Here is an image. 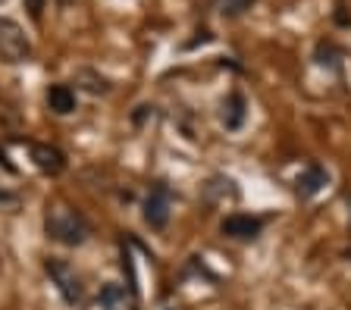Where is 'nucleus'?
I'll use <instances>...</instances> for the list:
<instances>
[{
  "mask_svg": "<svg viewBox=\"0 0 351 310\" xmlns=\"http://www.w3.org/2000/svg\"><path fill=\"white\" fill-rule=\"evenodd\" d=\"M25 3V10L32 13V19H41V10L47 7V0H22Z\"/></svg>",
  "mask_w": 351,
  "mask_h": 310,
  "instance_id": "obj_12",
  "label": "nucleus"
},
{
  "mask_svg": "<svg viewBox=\"0 0 351 310\" xmlns=\"http://www.w3.org/2000/svg\"><path fill=\"white\" fill-rule=\"evenodd\" d=\"M32 57V41L19 23L0 16V63H25Z\"/></svg>",
  "mask_w": 351,
  "mask_h": 310,
  "instance_id": "obj_3",
  "label": "nucleus"
},
{
  "mask_svg": "<svg viewBox=\"0 0 351 310\" xmlns=\"http://www.w3.org/2000/svg\"><path fill=\"white\" fill-rule=\"evenodd\" d=\"M75 103H79V97H75V91L69 88V85H51V88H47V107H51L57 116L75 113Z\"/></svg>",
  "mask_w": 351,
  "mask_h": 310,
  "instance_id": "obj_9",
  "label": "nucleus"
},
{
  "mask_svg": "<svg viewBox=\"0 0 351 310\" xmlns=\"http://www.w3.org/2000/svg\"><path fill=\"white\" fill-rule=\"evenodd\" d=\"M326 182H329V172L323 170V166H317V163H311L298 176V182H295V194H298V198H314V194L323 192Z\"/></svg>",
  "mask_w": 351,
  "mask_h": 310,
  "instance_id": "obj_8",
  "label": "nucleus"
},
{
  "mask_svg": "<svg viewBox=\"0 0 351 310\" xmlns=\"http://www.w3.org/2000/svg\"><path fill=\"white\" fill-rule=\"evenodd\" d=\"M132 292H125L123 285H117V282H107V285L101 288V295H97V304H101L104 310H129L132 307Z\"/></svg>",
  "mask_w": 351,
  "mask_h": 310,
  "instance_id": "obj_10",
  "label": "nucleus"
},
{
  "mask_svg": "<svg viewBox=\"0 0 351 310\" xmlns=\"http://www.w3.org/2000/svg\"><path fill=\"white\" fill-rule=\"evenodd\" d=\"M32 160L47 176H60L66 170V154L60 148H53V144H32Z\"/></svg>",
  "mask_w": 351,
  "mask_h": 310,
  "instance_id": "obj_6",
  "label": "nucleus"
},
{
  "mask_svg": "<svg viewBox=\"0 0 351 310\" xmlns=\"http://www.w3.org/2000/svg\"><path fill=\"white\" fill-rule=\"evenodd\" d=\"M169 214H173V192H169L167 182H154L151 192L145 198V222L151 229H167Z\"/></svg>",
  "mask_w": 351,
  "mask_h": 310,
  "instance_id": "obj_4",
  "label": "nucleus"
},
{
  "mask_svg": "<svg viewBox=\"0 0 351 310\" xmlns=\"http://www.w3.org/2000/svg\"><path fill=\"white\" fill-rule=\"evenodd\" d=\"M44 232H47V238L66 244V248H79V244L88 242L91 226H88V220L75 210V207L60 204L57 201V204H51L47 214H44Z\"/></svg>",
  "mask_w": 351,
  "mask_h": 310,
  "instance_id": "obj_1",
  "label": "nucleus"
},
{
  "mask_svg": "<svg viewBox=\"0 0 351 310\" xmlns=\"http://www.w3.org/2000/svg\"><path fill=\"white\" fill-rule=\"evenodd\" d=\"M251 3H254V0H213V10H217L223 19H235V16L248 13Z\"/></svg>",
  "mask_w": 351,
  "mask_h": 310,
  "instance_id": "obj_11",
  "label": "nucleus"
},
{
  "mask_svg": "<svg viewBox=\"0 0 351 310\" xmlns=\"http://www.w3.org/2000/svg\"><path fill=\"white\" fill-rule=\"evenodd\" d=\"M57 3H69V0H57Z\"/></svg>",
  "mask_w": 351,
  "mask_h": 310,
  "instance_id": "obj_13",
  "label": "nucleus"
},
{
  "mask_svg": "<svg viewBox=\"0 0 351 310\" xmlns=\"http://www.w3.org/2000/svg\"><path fill=\"white\" fill-rule=\"evenodd\" d=\"M163 310H176V307H163Z\"/></svg>",
  "mask_w": 351,
  "mask_h": 310,
  "instance_id": "obj_14",
  "label": "nucleus"
},
{
  "mask_svg": "<svg viewBox=\"0 0 351 310\" xmlns=\"http://www.w3.org/2000/svg\"><path fill=\"white\" fill-rule=\"evenodd\" d=\"M44 273L51 276V282L57 285V292L63 295V301L69 307H79L85 301V285H82L79 273H75V266L63 257H47L44 260Z\"/></svg>",
  "mask_w": 351,
  "mask_h": 310,
  "instance_id": "obj_2",
  "label": "nucleus"
},
{
  "mask_svg": "<svg viewBox=\"0 0 351 310\" xmlns=\"http://www.w3.org/2000/svg\"><path fill=\"white\" fill-rule=\"evenodd\" d=\"M245 116H248V103H245V97H241L239 91L226 94V101H223V110H219L223 126H226L229 132H239V129L245 126Z\"/></svg>",
  "mask_w": 351,
  "mask_h": 310,
  "instance_id": "obj_7",
  "label": "nucleus"
},
{
  "mask_svg": "<svg viewBox=\"0 0 351 310\" xmlns=\"http://www.w3.org/2000/svg\"><path fill=\"white\" fill-rule=\"evenodd\" d=\"M223 235L226 238H239V242H248V238H257L263 229V220L261 216H248V214H232L223 220Z\"/></svg>",
  "mask_w": 351,
  "mask_h": 310,
  "instance_id": "obj_5",
  "label": "nucleus"
}]
</instances>
